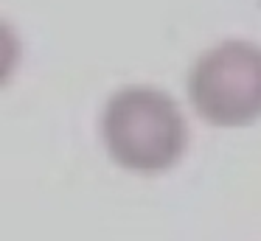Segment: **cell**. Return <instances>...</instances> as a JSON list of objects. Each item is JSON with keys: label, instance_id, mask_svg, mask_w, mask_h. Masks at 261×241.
I'll return each instance as SVG.
<instances>
[{"label": "cell", "instance_id": "7a4b0ae2", "mask_svg": "<svg viewBox=\"0 0 261 241\" xmlns=\"http://www.w3.org/2000/svg\"><path fill=\"white\" fill-rule=\"evenodd\" d=\"M194 112L216 129L261 121V45L222 39L194 59L186 78Z\"/></svg>", "mask_w": 261, "mask_h": 241}, {"label": "cell", "instance_id": "6da1fadb", "mask_svg": "<svg viewBox=\"0 0 261 241\" xmlns=\"http://www.w3.org/2000/svg\"><path fill=\"white\" fill-rule=\"evenodd\" d=\"M101 143L110 160L132 174H163L188 149V121L182 106L152 84L115 90L101 110Z\"/></svg>", "mask_w": 261, "mask_h": 241}, {"label": "cell", "instance_id": "3957f363", "mask_svg": "<svg viewBox=\"0 0 261 241\" xmlns=\"http://www.w3.org/2000/svg\"><path fill=\"white\" fill-rule=\"evenodd\" d=\"M20 53H23V45L17 31L0 20V87L12 82L14 70L20 67Z\"/></svg>", "mask_w": 261, "mask_h": 241}]
</instances>
